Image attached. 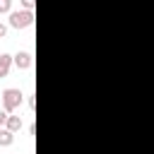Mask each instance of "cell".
<instances>
[{"mask_svg": "<svg viewBox=\"0 0 154 154\" xmlns=\"http://www.w3.org/2000/svg\"><path fill=\"white\" fill-rule=\"evenodd\" d=\"M5 34H7V26H5V24H2V22H0V38H2V36H5Z\"/></svg>", "mask_w": 154, "mask_h": 154, "instance_id": "obj_11", "label": "cell"}, {"mask_svg": "<svg viewBox=\"0 0 154 154\" xmlns=\"http://www.w3.org/2000/svg\"><path fill=\"white\" fill-rule=\"evenodd\" d=\"M12 63H14L19 70H29V67H31V63H34V58H31V53H29V51H19L17 55H12Z\"/></svg>", "mask_w": 154, "mask_h": 154, "instance_id": "obj_3", "label": "cell"}, {"mask_svg": "<svg viewBox=\"0 0 154 154\" xmlns=\"http://www.w3.org/2000/svg\"><path fill=\"white\" fill-rule=\"evenodd\" d=\"M14 142V132L7 128H0V147H10Z\"/></svg>", "mask_w": 154, "mask_h": 154, "instance_id": "obj_5", "label": "cell"}, {"mask_svg": "<svg viewBox=\"0 0 154 154\" xmlns=\"http://www.w3.org/2000/svg\"><path fill=\"white\" fill-rule=\"evenodd\" d=\"M22 99H24V96H22V91H19V89H14V87H10V89H5V91H2V108L12 113L14 108H19Z\"/></svg>", "mask_w": 154, "mask_h": 154, "instance_id": "obj_2", "label": "cell"}, {"mask_svg": "<svg viewBox=\"0 0 154 154\" xmlns=\"http://www.w3.org/2000/svg\"><path fill=\"white\" fill-rule=\"evenodd\" d=\"M12 12V0H0V14H10Z\"/></svg>", "mask_w": 154, "mask_h": 154, "instance_id": "obj_7", "label": "cell"}, {"mask_svg": "<svg viewBox=\"0 0 154 154\" xmlns=\"http://www.w3.org/2000/svg\"><path fill=\"white\" fill-rule=\"evenodd\" d=\"M26 103H29V108H34V106H36V99H34V94H29V99H26Z\"/></svg>", "mask_w": 154, "mask_h": 154, "instance_id": "obj_10", "label": "cell"}, {"mask_svg": "<svg viewBox=\"0 0 154 154\" xmlns=\"http://www.w3.org/2000/svg\"><path fill=\"white\" fill-rule=\"evenodd\" d=\"M34 24V12L31 10H14L10 12V26L12 29H26Z\"/></svg>", "mask_w": 154, "mask_h": 154, "instance_id": "obj_1", "label": "cell"}, {"mask_svg": "<svg viewBox=\"0 0 154 154\" xmlns=\"http://www.w3.org/2000/svg\"><path fill=\"white\" fill-rule=\"evenodd\" d=\"M5 128H7V130H12V132L22 130V118H19V116H10V118H7V123H5Z\"/></svg>", "mask_w": 154, "mask_h": 154, "instance_id": "obj_6", "label": "cell"}, {"mask_svg": "<svg viewBox=\"0 0 154 154\" xmlns=\"http://www.w3.org/2000/svg\"><path fill=\"white\" fill-rule=\"evenodd\" d=\"M10 65H12V55L10 53H0V77H7Z\"/></svg>", "mask_w": 154, "mask_h": 154, "instance_id": "obj_4", "label": "cell"}, {"mask_svg": "<svg viewBox=\"0 0 154 154\" xmlns=\"http://www.w3.org/2000/svg\"><path fill=\"white\" fill-rule=\"evenodd\" d=\"M7 118H10V111H5V108H0V128H5V123H7Z\"/></svg>", "mask_w": 154, "mask_h": 154, "instance_id": "obj_9", "label": "cell"}, {"mask_svg": "<svg viewBox=\"0 0 154 154\" xmlns=\"http://www.w3.org/2000/svg\"><path fill=\"white\" fill-rule=\"evenodd\" d=\"M19 5H22V10H31V12H34L36 0H19Z\"/></svg>", "mask_w": 154, "mask_h": 154, "instance_id": "obj_8", "label": "cell"}]
</instances>
